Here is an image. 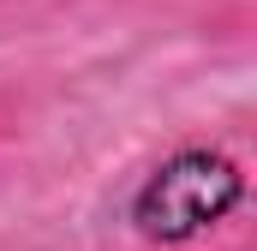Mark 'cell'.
Instances as JSON below:
<instances>
[{"instance_id": "cell-1", "label": "cell", "mask_w": 257, "mask_h": 251, "mask_svg": "<svg viewBox=\"0 0 257 251\" xmlns=\"http://www.w3.org/2000/svg\"><path fill=\"white\" fill-rule=\"evenodd\" d=\"M239 203H245V168L215 144H186L138 180L126 221L144 245H192L215 233Z\"/></svg>"}]
</instances>
